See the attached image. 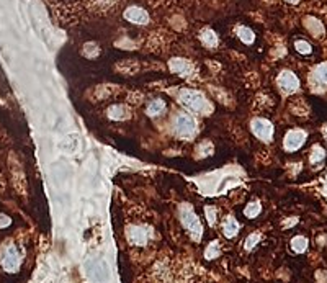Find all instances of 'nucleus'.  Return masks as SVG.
I'll return each instance as SVG.
<instances>
[{"instance_id":"f257e3e1","label":"nucleus","mask_w":327,"mask_h":283,"mask_svg":"<svg viewBox=\"0 0 327 283\" xmlns=\"http://www.w3.org/2000/svg\"><path fill=\"white\" fill-rule=\"evenodd\" d=\"M178 100L185 108H188L193 113H203V111H209V105L206 102L203 93L196 90H182L178 95Z\"/></svg>"},{"instance_id":"f03ea898","label":"nucleus","mask_w":327,"mask_h":283,"mask_svg":"<svg viewBox=\"0 0 327 283\" xmlns=\"http://www.w3.org/2000/svg\"><path fill=\"white\" fill-rule=\"evenodd\" d=\"M180 218H182V224L183 228L188 231V234L191 236L193 241H200L201 234H203V228H201V223L198 216L195 214V211L188 206H183L180 210Z\"/></svg>"},{"instance_id":"7ed1b4c3","label":"nucleus","mask_w":327,"mask_h":283,"mask_svg":"<svg viewBox=\"0 0 327 283\" xmlns=\"http://www.w3.org/2000/svg\"><path fill=\"white\" fill-rule=\"evenodd\" d=\"M173 133H175L178 138H183V139L195 136L196 121L191 118L190 115L178 113L175 118H173Z\"/></svg>"},{"instance_id":"20e7f679","label":"nucleus","mask_w":327,"mask_h":283,"mask_svg":"<svg viewBox=\"0 0 327 283\" xmlns=\"http://www.w3.org/2000/svg\"><path fill=\"white\" fill-rule=\"evenodd\" d=\"M20 262H21V259H20L18 249H17L13 244L3 246L2 252H0V264H2L3 270H7L10 273L17 272L20 268Z\"/></svg>"},{"instance_id":"39448f33","label":"nucleus","mask_w":327,"mask_h":283,"mask_svg":"<svg viewBox=\"0 0 327 283\" xmlns=\"http://www.w3.org/2000/svg\"><path fill=\"white\" fill-rule=\"evenodd\" d=\"M250 129H252L254 136H257L262 141H272L273 138V124L265 118H254L250 123Z\"/></svg>"},{"instance_id":"423d86ee","label":"nucleus","mask_w":327,"mask_h":283,"mask_svg":"<svg viewBox=\"0 0 327 283\" xmlns=\"http://www.w3.org/2000/svg\"><path fill=\"white\" fill-rule=\"evenodd\" d=\"M276 84H278V87L281 88V92L285 93H294L299 88V79L294 75L291 71H283V72H280L278 79H276Z\"/></svg>"},{"instance_id":"0eeeda50","label":"nucleus","mask_w":327,"mask_h":283,"mask_svg":"<svg viewBox=\"0 0 327 283\" xmlns=\"http://www.w3.org/2000/svg\"><path fill=\"white\" fill-rule=\"evenodd\" d=\"M304 141H306V133H304L303 129H291V131L286 133L283 147H285V151L294 152L304 144Z\"/></svg>"},{"instance_id":"6e6552de","label":"nucleus","mask_w":327,"mask_h":283,"mask_svg":"<svg viewBox=\"0 0 327 283\" xmlns=\"http://www.w3.org/2000/svg\"><path fill=\"white\" fill-rule=\"evenodd\" d=\"M151 237V229L146 226H129L128 228V241L133 246H146Z\"/></svg>"},{"instance_id":"1a4fd4ad","label":"nucleus","mask_w":327,"mask_h":283,"mask_svg":"<svg viewBox=\"0 0 327 283\" xmlns=\"http://www.w3.org/2000/svg\"><path fill=\"white\" fill-rule=\"evenodd\" d=\"M123 17L129 21V23H134V25H147L149 23V13H147L144 8L136 7V5L128 7L126 10H124Z\"/></svg>"},{"instance_id":"9d476101","label":"nucleus","mask_w":327,"mask_h":283,"mask_svg":"<svg viewBox=\"0 0 327 283\" xmlns=\"http://www.w3.org/2000/svg\"><path fill=\"white\" fill-rule=\"evenodd\" d=\"M169 66H170V71H172V72L182 75V77H188V75H191V72H193L191 62H188L187 59H182V57L170 59Z\"/></svg>"},{"instance_id":"9b49d317","label":"nucleus","mask_w":327,"mask_h":283,"mask_svg":"<svg viewBox=\"0 0 327 283\" xmlns=\"http://www.w3.org/2000/svg\"><path fill=\"white\" fill-rule=\"evenodd\" d=\"M200 41L206 48H216L219 44V38L211 28H205L200 31Z\"/></svg>"},{"instance_id":"f8f14e48","label":"nucleus","mask_w":327,"mask_h":283,"mask_svg":"<svg viewBox=\"0 0 327 283\" xmlns=\"http://www.w3.org/2000/svg\"><path fill=\"white\" fill-rule=\"evenodd\" d=\"M128 116H129V110L124 105H113L108 108V118L110 120L121 121V120H126Z\"/></svg>"},{"instance_id":"ddd939ff","label":"nucleus","mask_w":327,"mask_h":283,"mask_svg":"<svg viewBox=\"0 0 327 283\" xmlns=\"http://www.w3.org/2000/svg\"><path fill=\"white\" fill-rule=\"evenodd\" d=\"M236 35L244 44H252L255 41V33L249 28V26H237Z\"/></svg>"},{"instance_id":"4468645a","label":"nucleus","mask_w":327,"mask_h":283,"mask_svg":"<svg viewBox=\"0 0 327 283\" xmlns=\"http://www.w3.org/2000/svg\"><path fill=\"white\" fill-rule=\"evenodd\" d=\"M223 232H224V236L229 237V239L234 237L237 232H239V223H237L232 216L226 218V221L223 223Z\"/></svg>"},{"instance_id":"2eb2a0df","label":"nucleus","mask_w":327,"mask_h":283,"mask_svg":"<svg viewBox=\"0 0 327 283\" xmlns=\"http://www.w3.org/2000/svg\"><path fill=\"white\" fill-rule=\"evenodd\" d=\"M312 79H314L316 84L319 85H327V62L324 64H319L312 72Z\"/></svg>"},{"instance_id":"dca6fc26","label":"nucleus","mask_w":327,"mask_h":283,"mask_svg":"<svg viewBox=\"0 0 327 283\" xmlns=\"http://www.w3.org/2000/svg\"><path fill=\"white\" fill-rule=\"evenodd\" d=\"M165 110V102L162 100H152L147 103L146 106V113L149 116H159Z\"/></svg>"},{"instance_id":"f3484780","label":"nucleus","mask_w":327,"mask_h":283,"mask_svg":"<svg viewBox=\"0 0 327 283\" xmlns=\"http://www.w3.org/2000/svg\"><path fill=\"white\" fill-rule=\"evenodd\" d=\"M260 211H262V205H260V201H250V203L245 206V210H244V214L247 218H257L258 214H260Z\"/></svg>"},{"instance_id":"a211bd4d","label":"nucleus","mask_w":327,"mask_h":283,"mask_svg":"<svg viewBox=\"0 0 327 283\" xmlns=\"http://www.w3.org/2000/svg\"><path fill=\"white\" fill-rule=\"evenodd\" d=\"M306 247H308V239H306V237L296 236V237H293V239H291V249H293L294 252L301 254V252L306 250Z\"/></svg>"},{"instance_id":"6ab92c4d","label":"nucleus","mask_w":327,"mask_h":283,"mask_svg":"<svg viewBox=\"0 0 327 283\" xmlns=\"http://www.w3.org/2000/svg\"><path fill=\"white\" fill-rule=\"evenodd\" d=\"M218 255H219V242H218V241H213L211 244L206 247V250H205V259L213 260V259H216Z\"/></svg>"},{"instance_id":"aec40b11","label":"nucleus","mask_w":327,"mask_h":283,"mask_svg":"<svg viewBox=\"0 0 327 283\" xmlns=\"http://www.w3.org/2000/svg\"><path fill=\"white\" fill-rule=\"evenodd\" d=\"M324 157H326V151L322 149L321 146H314L311 151V157H309V160H311L312 164H317V162H321V160H324Z\"/></svg>"},{"instance_id":"412c9836","label":"nucleus","mask_w":327,"mask_h":283,"mask_svg":"<svg viewBox=\"0 0 327 283\" xmlns=\"http://www.w3.org/2000/svg\"><path fill=\"white\" fill-rule=\"evenodd\" d=\"M294 48H296V51L299 54H311V51H312L311 44L308 41H304V39H298V41L294 43Z\"/></svg>"},{"instance_id":"4be33fe9","label":"nucleus","mask_w":327,"mask_h":283,"mask_svg":"<svg viewBox=\"0 0 327 283\" xmlns=\"http://www.w3.org/2000/svg\"><path fill=\"white\" fill-rule=\"evenodd\" d=\"M260 234L258 232H254V234H250L247 239H245V242H244V247H245V250H250V249H254V246H257V242L260 241Z\"/></svg>"},{"instance_id":"5701e85b","label":"nucleus","mask_w":327,"mask_h":283,"mask_svg":"<svg viewBox=\"0 0 327 283\" xmlns=\"http://www.w3.org/2000/svg\"><path fill=\"white\" fill-rule=\"evenodd\" d=\"M205 213H206V218H208V223L214 224V221H216V214H218V210L214 208V206H205Z\"/></svg>"},{"instance_id":"b1692460","label":"nucleus","mask_w":327,"mask_h":283,"mask_svg":"<svg viewBox=\"0 0 327 283\" xmlns=\"http://www.w3.org/2000/svg\"><path fill=\"white\" fill-rule=\"evenodd\" d=\"M203 152H206V156H209L213 152V146H211V142H209V141H205L203 144H200L198 149H196V154L203 156Z\"/></svg>"},{"instance_id":"393cba45","label":"nucleus","mask_w":327,"mask_h":283,"mask_svg":"<svg viewBox=\"0 0 327 283\" xmlns=\"http://www.w3.org/2000/svg\"><path fill=\"white\" fill-rule=\"evenodd\" d=\"M10 223H12V219L8 218L7 214H2V213H0V229L10 226Z\"/></svg>"},{"instance_id":"a878e982","label":"nucleus","mask_w":327,"mask_h":283,"mask_svg":"<svg viewBox=\"0 0 327 283\" xmlns=\"http://www.w3.org/2000/svg\"><path fill=\"white\" fill-rule=\"evenodd\" d=\"M296 221H298L296 218H291V221H286V223H285V228H290V224H294Z\"/></svg>"},{"instance_id":"bb28decb","label":"nucleus","mask_w":327,"mask_h":283,"mask_svg":"<svg viewBox=\"0 0 327 283\" xmlns=\"http://www.w3.org/2000/svg\"><path fill=\"white\" fill-rule=\"evenodd\" d=\"M285 2H288V3H293V5H294V3H298L299 0H285Z\"/></svg>"},{"instance_id":"cd10ccee","label":"nucleus","mask_w":327,"mask_h":283,"mask_svg":"<svg viewBox=\"0 0 327 283\" xmlns=\"http://www.w3.org/2000/svg\"><path fill=\"white\" fill-rule=\"evenodd\" d=\"M322 133H324V136H326V139H327V124L324 126V129H322Z\"/></svg>"}]
</instances>
